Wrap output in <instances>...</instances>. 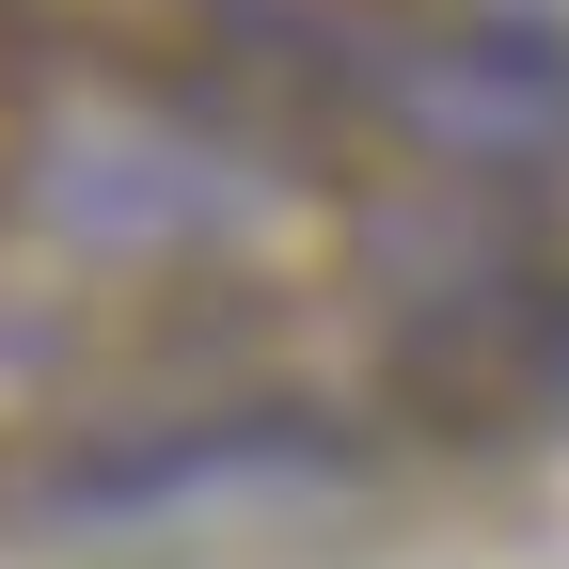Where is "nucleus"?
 Masks as SVG:
<instances>
[{"label":"nucleus","instance_id":"1","mask_svg":"<svg viewBox=\"0 0 569 569\" xmlns=\"http://www.w3.org/2000/svg\"><path fill=\"white\" fill-rule=\"evenodd\" d=\"M17 111H32V96H17V48H0V174H17Z\"/></svg>","mask_w":569,"mask_h":569}]
</instances>
